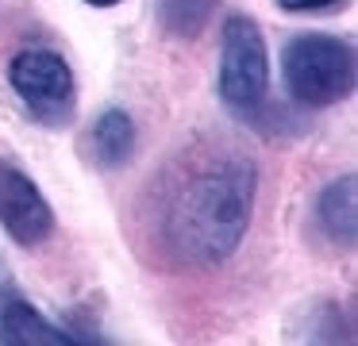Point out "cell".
I'll return each mask as SVG.
<instances>
[{
    "label": "cell",
    "mask_w": 358,
    "mask_h": 346,
    "mask_svg": "<svg viewBox=\"0 0 358 346\" xmlns=\"http://www.w3.org/2000/svg\"><path fill=\"white\" fill-rule=\"evenodd\" d=\"M285 12H324V8H335L339 0H278Z\"/></svg>",
    "instance_id": "cell-10"
},
{
    "label": "cell",
    "mask_w": 358,
    "mask_h": 346,
    "mask_svg": "<svg viewBox=\"0 0 358 346\" xmlns=\"http://www.w3.org/2000/svg\"><path fill=\"white\" fill-rule=\"evenodd\" d=\"M316 223L335 246H355V177H343V181L327 185L316 200Z\"/></svg>",
    "instance_id": "cell-7"
},
{
    "label": "cell",
    "mask_w": 358,
    "mask_h": 346,
    "mask_svg": "<svg viewBox=\"0 0 358 346\" xmlns=\"http://www.w3.org/2000/svg\"><path fill=\"white\" fill-rule=\"evenodd\" d=\"M8 81L16 89V96L24 100V108L31 112V120H39L43 127H62V123L73 120L78 85H73V73L62 54L20 50L8 66Z\"/></svg>",
    "instance_id": "cell-4"
},
{
    "label": "cell",
    "mask_w": 358,
    "mask_h": 346,
    "mask_svg": "<svg viewBox=\"0 0 358 346\" xmlns=\"http://www.w3.org/2000/svg\"><path fill=\"white\" fill-rule=\"evenodd\" d=\"M131 154H135V123H131V115L112 108L93 127V158L112 169V166H124Z\"/></svg>",
    "instance_id": "cell-8"
},
{
    "label": "cell",
    "mask_w": 358,
    "mask_h": 346,
    "mask_svg": "<svg viewBox=\"0 0 358 346\" xmlns=\"http://www.w3.org/2000/svg\"><path fill=\"white\" fill-rule=\"evenodd\" d=\"M0 343H81V335L47 323L24 300H4L0 304Z\"/></svg>",
    "instance_id": "cell-6"
},
{
    "label": "cell",
    "mask_w": 358,
    "mask_h": 346,
    "mask_svg": "<svg viewBox=\"0 0 358 346\" xmlns=\"http://www.w3.org/2000/svg\"><path fill=\"white\" fill-rule=\"evenodd\" d=\"M258 173L235 150L189 161L162 196L158 235L166 254L185 266H212L235 254L250 227Z\"/></svg>",
    "instance_id": "cell-1"
},
{
    "label": "cell",
    "mask_w": 358,
    "mask_h": 346,
    "mask_svg": "<svg viewBox=\"0 0 358 346\" xmlns=\"http://www.w3.org/2000/svg\"><path fill=\"white\" fill-rule=\"evenodd\" d=\"M85 4H93V8H112V4H120V0H85Z\"/></svg>",
    "instance_id": "cell-11"
},
{
    "label": "cell",
    "mask_w": 358,
    "mask_h": 346,
    "mask_svg": "<svg viewBox=\"0 0 358 346\" xmlns=\"http://www.w3.org/2000/svg\"><path fill=\"white\" fill-rule=\"evenodd\" d=\"M220 0H158V20L173 38H196L212 20Z\"/></svg>",
    "instance_id": "cell-9"
},
{
    "label": "cell",
    "mask_w": 358,
    "mask_h": 346,
    "mask_svg": "<svg viewBox=\"0 0 358 346\" xmlns=\"http://www.w3.org/2000/svg\"><path fill=\"white\" fill-rule=\"evenodd\" d=\"M270 89V54L255 20L231 15L224 23V46H220V96L243 120H255L266 108Z\"/></svg>",
    "instance_id": "cell-3"
},
{
    "label": "cell",
    "mask_w": 358,
    "mask_h": 346,
    "mask_svg": "<svg viewBox=\"0 0 358 346\" xmlns=\"http://www.w3.org/2000/svg\"><path fill=\"white\" fill-rule=\"evenodd\" d=\"M281 77L296 104L331 108L355 89V46L335 35H296L281 54Z\"/></svg>",
    "instance_id": "cell-2"
},
{
    "label": "cell",
    "mask_w": 358,
    "mask_h": 346,
    "mask_svg": "<svg viewBox=\"0 0 358 346\" xmlns=\"http://www.w3.org/2000/svg\"><path fill=\"white\" fill-rule=\"evenodd\" d=\"M0 227L20 246H39L55 235V212L39 185L8 161H0Z\"/></svg>",
    "instance_id": "cell-5"
}]
</instances>
